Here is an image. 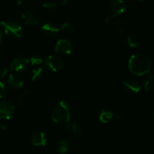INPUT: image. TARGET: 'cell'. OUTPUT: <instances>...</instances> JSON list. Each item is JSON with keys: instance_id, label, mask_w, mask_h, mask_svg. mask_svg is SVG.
Instances as JSON below:
<instances>
[{"instance_id": "obj_6", "label": "cell", "mask_w": 154, "mask_h": 154, "mask_svg": "<svg viewBox=\"0 0 154 154\" xmlns=\"http://www.w3.org/2000/svg\"><path fill=\"white\" fill-rule=\"evenodd\" d=\"M29 60L25 57H17L12 60L10 63V69L16 72H21L27 69Z\"/></svg>"}, {"instance_id": "obj_27", "label": "cell", "mask_w": 154, "mask_h": 154, "mask_svg": "<svg viewBox=\"0 0 154 154\" xmlns=\"http://www.w3.org/2000/svg\"><path fill=\"white\" fill-rule=\"evenodd\" d=\"M113 18H114V17H113L111 16V15L109 14V15H108V16H107L106 17H105V23H106V24H108V23H111V21L112 20Z\"/></svg>"}, {"instance_id": "obj_17", "label": "cell", "mask_w": 154, "mask_h": 154, "mask_svg": "<svg viewBox=\"0 0 154 154\" xmlns=\"http://www.w3.org/2000/svg\"><path fill=\"white\" fill-rule=\"evenodd\" d=\"M70 150V144L66 140H62L58 144V152L60 154H66Z\"/></svg>"}, {"instance_id": "obj_30", "label": "cell", "mask_w": 154, "mask_h": 154, "mask_svg": "<svg viewBox=\"0 0 154 154\" xmlns=\"http://www.w3.org/2000/svg\"><path fill=\"white\" fill-rule=\"evenodd\" d=\"M2 32L0 31V45L2 43Z\"/></svg>"}, {"instance_id": "obj_21", "label": "cell", "mask_w": 154, "mask_h": 154, "mask_svg": "<svg viewBox=\"0 0 154 154\" xmlns=\"http://www.w3.org/2000/svg\"><path fill=\"white\" fill-rule=\"evenodd\" d=\"M60 27V31L65 32H72L75 29V26L72 23H64L62 24Z\"/></svg>"}, {"instance_id": "obj_4", "label": "cell", "mask_w": 154, "mask_h": 154, "mask_svg": "<svg viewBox=\"0 0 154 154\" xmlns=\"http://www.w3.org/2000/svg\"><path fill=\"white\" fill-rule=\"evenodd\" d=\"M108 9L110 15L113 17H117L125 13L126 11V4L122 0H112L109 2Z\"/></svg>"}, {"instance_id": "obj_5", "label": "cell", "mask_w": 154, "mask_h": 154, "mask_svg": "<svg viewBox=\"0 0 154 154\" xmlns=\"http://www.w3.org/2000/svg\"><path fill=\"white\" fill-rule=\"evenodd\" d=\"M47 69L51 72H58L63 68V62L60 57L57 55H50L45 60Z\"/></svg>"}, {"instance_id": "obj_14", "label": "cell", "mask_w": 154, "mask_h": 154, "mask_svg": "<svg viewBox=\"0 0 154 154\" xmlns=\"http://www.w3.org/2000/svg\"><path fill=\"white\" fill-rule=\"evenodd\" d=\"M112 28L114 32L120 35L124 34L126 31V26L121 18H118L113 23Z\"/></svg>"}, {"instance_id": "obj_13", "label": "cell", "mask_w": 154, "mask_h": 154, "mask_svg": "<svg viewBox=\"0 0 154 154\" xmlns=\"http://www.w3.org/2000/svg\"><path fill=\"white\" fill-rule=\"evenodd\" d=\"M8 83L14 89H20L23 87V81L22 78L16 74H11L8 78Z\"/></svg>"}, {"instance_id": "obj_29", "label": "cell", "mask_w": 154, "mask_h": 154, "mask_svg": "<svg viewBox=\"0 0 154 154\" xmlns=\"http://www.w3.org/2000/svg\"><path fill=\"white\" fill-rule=\"evenodd\" d=\"M68 2H68L67 0H65V1L61 2L60 3V5H61V6H65L66 4H68Z\"/></svg>"}, {"instance_id": "obj_11", "label": "cell", "mask_w": 154, "mask_h": 154, "mask_svg": "<svg viewBox=\"0 0 154 154\" xmlns=\"http://www.w3.org/2000/svg\"><path fill=\"white\" fill-rule=\"evenodd\" d=\"M32 144L35 147H45L47 144L46 135L43 132H35L32 135Z\"/></svg>"}, {"instance_id": "obj_8", "label": "cell", "mask_w": 154, "mask_h": 154, "mask_svg": "<svg viewBox=\"0 0 154 154\" xmlns=\"http://www.w3.org/2000/svg\"><path fill=\"white\" fill-rule=\"evenodd\" d=\"M15 113V107L8 102H0V118L10 120Z\"/></svg>"}, {"instance_id": "obj_10", "label": "cell", "mask_w": 154, "mask_h": 154, "mask_svg": "<svg viewBox=\"0 0 154 154\" xmlns=\"http://www.w3.org/2000/svg\"><path fill=\"white\" fill-rule=\"evenodd\" d=\"M123 88L127 92L131 93L136 94L138 93L141 90V86L138 84V81H136L134 79H126L123 82Z\"/></svg>"}, {"instance_id": "obj_7", "label": "cell", "mask_w": 154, "mask_h": 154, "mask_svg": "<svg viewBox=\"0 0 154 154\" xmlns=\"http://www.w3.org/2000/svg\"><path fill=\"white\" fill-rule=\"evenodd\" d=\"M54 50L57 54L69 55L73 51V45L67 39L60 38L56 43Z\"/></svg>"}, {"instance_id": "obj_25", "label": "cell", "mask_w": 154, "mask_h": 154, "mask_svg": "<svg viewBox=\"0 0 154 154\" xmlns=\"http://www.w3.org/2000/svg\"><path fill=\"white\" fill-rule=\"evenodd\" d=\"M8 69L5 66L0 68V78H5V75L8 74Z\"/></svg>"}, {"instance_id": "obj_15", "label": "cell", "mask_w": 154, "mask_h": 154, "mask_svg": "<svg viewBox=\"0 0 154 154\" xmlns=\"http://www.w3.org/2000/svg\"><path fill=\"white\" fill-rule=\"evenodd\" d=\"M114 114L109 109H102L99 114V121L102 123H108L114 117Z\"/></svg>"}, {"instance_id": "obj_16", "label": "cell", "mask_w": 154, "mask_h": 154, "mask_svg": "<svg viewBox=\"0 0 154 154\" xmlns=\"http://www.w3.org/2000/svg\"><path fill=\"white\" fill-rule=\"evenodd\" d=\"M66 128L72 131L76 138H81L82 136V130L78 123H74V122H69L66 124Z\"/></svg>"}, {"instance_id": "obj_2", "label": "cell", "mask_w": 154, "mask_h": 154, "mask_svg": "<svg viewBox=\"0 0 154 154\" xmlns=\"http://www.w3.org/2000/svg\"><path fill=\"white\" fill-rule=\"evenodd\" d=\"M71 114L69 105L65 101H60L56 104L51 112V119L56 123L66 124L70 122Z\"/></svg>"}, {"instance_id": "obj_1", "label": "cell", "mask_w": 154, "mask_h": 154, "mask_svg": "<svg viewBox=\"0 0 154 154\" xmlns=\"http://www.w3.org/2000/svg\"><path fill=\"white\" fill-rule=\"evenodd\" d=\"M129 71L137 76L149 74L151 69V60L144 54L138 53L131 56L128 62Z\"/></svg>"}, {"instance_id": "obj_24", "label": "cell", "mask_w": 154, "mask_h": 154, "mask_svg": "<svg viewBox=\"0 0 154 154\" xmlns=\"http://www.w3.org/2000/svg\"><path fill=\"white\" fill-rule=\"evenodd\" d=\"M6 93H7V89L5 85L2 81H0V99L4 97L6 95Z\"/></svg>"}, {"instance_id": "obj_26", "label": "cell", "mask_w": 154, "mask_h": 154, "mask_svg": "<svg viewBox=\"0 0 154 154\" xmlns=\"http://www.w3.org/2000/svg\"><path fill=\"white\" fill-rule=\"evenodd\" d=\"M115 118L117 121H124L125 120V117L121 114H116Z\"/></svg>"}, {"instance_id": "obj_12", "label": "cell", "mask_w": 154, "mask_h": 154, "mask_svg": "<svg viewBox=\"0 0 154 154\" xmlns=\"http://www.w3.org/2000/svg\"><path fill=\"white\" fill-rule=\"evenodd\" d=\"M21 17L24 23L26 25H36L38 23V17L32 11H25L21 13Z\"/></svg>"}, {"instance_id": "obj_18", "label": "cell", "mask_w": 154, "mask_h": 154, "mask_svg": "<svg viewBox=\"0 0 154 154\" xmlns=\"http://www.w3.org/2000/svg\"><path fill=\"white\" fill-rule=\"evenodd\" d=\"M127 43L130 48H136L139 45L140 40L135 34H129L127 36Z\"/></svg>"}, {"instance_id": "obj_9", "label": "cell", "mask_w": 154, "mask_h": 154, "mask_svg": "<svg viewBox=\"0 0 154 154\" xmlns=\"http://www.w3.org/2000/svg\"><path fill=\"white\" fill-rule=\"evenodd\" d=\"M42 32L48 38H54L60 32V27L54 23H47L41 27Z\"/></svg>"}, {"instance_id": "obj_23", "label": "cell", "mask_w": 154, "mask_h": 154, "mask_svg": "<svg viewBox=\"0 0 154 154\" xmlns=\"http://www.w3.org/2000/svg\"><path fill=\"white\" fill-rule=\"evenodd\" d=\"M29 62L31 63V64L35 65V66H38V65H41L43 63L44 60L40 56L35 55V56H32V57L30 58Z\"/></svg>"}, {"instance_id": "obj_20", "label": "cell", "mask_w": 154, "mask_h": 154, "mask_svg": "<svg viewBox=\"0 0 154 154\" xmlns=\"http://www.w3.org/2000/svg\"><path fill=\"white\" fill-rule=\"evenodd\" d=\"M153 75H150L148 77H147V80L145 81L144 84V90L147 92L150 91L153 88Z\"/></svg>"}, {"instance_id": "obj_28", "label": "cell", "mask_w": 154, "mask_h": 154, "mask_svg": "<svg viewBox=\"0 0 154 154\" xmlns=\"http://www.w3.org/2000/svg\"><path fill=\"white\" fill-rule=\"evenodd\" d=\"M23 96H20V97L19 99V101H18V105L20 106L21 104L23 103Z\"/></svg>"}, {"instance_id": "obj_3", "label": "cell", "mask_w": 154, "mask_h": 154, "mask_svg": "<svg viewBox=\"0 0 154 154\" xmlns=\"http://www.w3.org/2000/svg\"><path fill=\"white\" fill-rule=\"evenodd\" d=\"M0 26L4 29L5 34L11 38H20L23 35V29L17 23L13 21H0Z\"/></svg>"}, {"instance_id": "obj_22", "label": "cell", "mask_w": 154, "mask_h": 154, "mask_svg": "<svg viewBox=\"0 0 154 154\" xmlns=\"http://www.w3.org/2000/svg\"><path fill=\"white\" fill-rule=\"evenodd\" d=\"M59 4L54 2H45L43 4V8L48 11H55L58 8Z\"/></svg>"}, {"instance_id": "obj_19", "label": "cell", "mask_w": 154, "mask_h": 154, "mask_svg": "<svg viewBox=\"0 0 154 154\" xmlns=\"http://www.w3.org/2000/svg\"><path fill=\"white\" fill-rule=\"evenodd\" d=\"M43 75V69L42 67H38L32 69L31 72V81H35L40 79Z\"/></svg>"}]
</instances>
